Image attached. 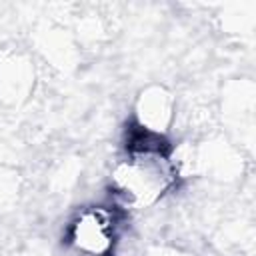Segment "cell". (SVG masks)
Masks as SVG:
<instances>
[{"mask_svg":"<svg viewBox=\"0 0 256 256\" xmlns=\"http://www.w3.org/2000/svg\"><path fill=\"white\" fill-rule=\"evenodd\" d=\"M180 180V164L164 138L134 132L110 172L116 210L144 212L170 196Z\"/></svg>","mask_w":256,"mask_h":256,"instance_id":"6da1fadb","label":"cell"},{"mask_svg":"<svg viewBox=\"0 0 256 256\" xmlns=\"http://www.w3.org/2000/svg\"><path fill=\"white\" fill-rule=\"evenodd\" d=\"M120 238L118 210L112 206H84L64 228V256H114Z\"/></svg>","mask_w":256,"mask_h":256,"instance_id":"7a4b0ae2","label":"cell"},{"mask_svg":"<svg viewBox=\"0 0 256 256\" xmlns=\"http://www.w3.org/2000/svg\"><path fill=\"white\" fill-rule=\"evenodd\" d=\"M136 132L164 138L176 120V100L164 86H148L140 92L134 106Z\"/></svg>","mask_w":256,"mask_h":256,"instance_id":"3957f363","label":"cell"},{"mask_svg":"<svg viewBox=\"0 0 256 256\" xmlns=\"http://www.w3.org/2000/svg\"><path fill=\"white\" fill-rule=\"evenodd\" d=\"M150 256H190V254L178 252V250H174V248H158V250L150 252Z\"/></svg>","mask_w":256,"mask_h":256,"instance_id":"277c9868","label":"cell"}]
</instances>
